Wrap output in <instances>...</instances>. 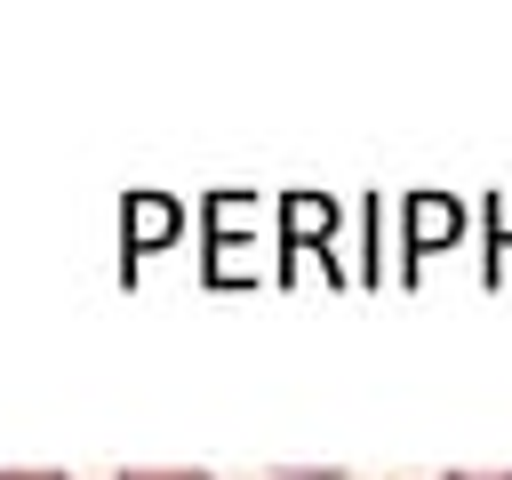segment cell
I'll return each mask as SVG.
<instances>
[{"instance_id": "6da1fadb", "label": "cell", "mask_w": 512, "mask_h": 480, "mask_svg": "<svg viewBox=\"0 0 512 480\" xmlns=\"http://www.w3.org/2000/svg\"><path fill=\"white\" fill-rule=\"evenodd\" d=\"M416 232H424V240L456 232V208H440V200H416Z\"/></svg>"}, {"instance_id": "7a4b0ae2", "label": "cell", "mask_w": 512, "mask_h": 480, "mask_svg": "<svg viewBox=\"0 0 512 480\" xmlns=\"http://www.w3.org/2000/svg\"><path fill=\"white\" fill-rule=\"evenodd\" d=\"M168 224H176V208H160V200H144V208H136V232H144V240H160Z\"/></svg>"}, {"instance_id": "3957f363", "label": "cell", "mask_w": 512, "mask_h": 480, "mask_svg": "<svg viewBox=\"0 0 512 480\" xmlns=\"http://www.w3.org/2000/svg\"><path fill=\"white\" fill-rule=\"evenodd\" d=\"M120 480H208V472H200V464H192V472H160V464H136V472H120Z\"/></svg>"}, {"instance_id": "277c9868", "label": "cell", "mask_w": 512, "mask_h": 480, "mask_svg": "<svg viewBox=\"0 0 512 480\" xmlns=\"http://www.w3.org/2000/svg\"><path fill=\"white\" fill-rule=\"evenodd\" d=\"M448 480H512V472H448Z\"/></svg>"}, {"instance_id": "5b68a950", "label": "cell", "mask_w": 512, "mask_h": 480, "mask_svg": "<svg viewBox=\"0 0 512 480\" xmlns=\"http://www.w3.org/2000/svg\"><path fill=\"white\" fill-rule=\"evenodd\" d=\"M0 480H64V472H0Z\"/></svg>"}, {"instance_id": "8992f818", "label": "cell", "mask_w": 512, "mask_h": 480, "mask_svg": "<svg viewBox=\"0 0 512 480\" xmlns=\"http://www.w3.org/2000/svg\"><path fill=\"white\" fill-rule=\"evenodd\" d=\"M280 480H288V472H280Z\"/></svg>"}]
</instances>
